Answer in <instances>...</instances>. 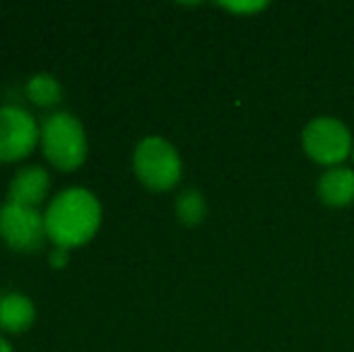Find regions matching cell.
Masks as SVG:
<instances>
[{
	"label": "cell",
	"instance_id": "3",
	"mask_svg": "<svg viewBox=\"0 0 354 352\" xmlns=\"http://www.w3.org/2000/svg\"><path fill=\"white\" fill-rule=\"evenodd\" d=\"M133 167H136L138 178L154 191H167V188L176 186L181 178L178 152L174 150L171 142L157 136L140 140V145L136 147V155H133Z\"/></svg>",
	"mask_w": 354,
	"mask_h": 352
},
{
	"label": "cell",
	"instance_id": "2",
	"mask_svg": "<svg viewBox=\"0 0 354 352\" xmlns=\"http://www.w3.org/2000/svg\"><path fill=\"white\" fill-rule=\"evenodd\" d=\"M39 138H41L44 155L58 169H75L87 157V136H84V128L68 111H56L44 118Z\"/></svg>",
	"mask_w": 354,
	"mask_h": 352
},
{
	"label": "cell",
	"instance_id": "10",
	"mask_svg": "<svg viewBox=\"0 0 354 352\" xmlns=\"http://www.w3.org/2000/svg\"><path fill=\"white\" fill-rule=\"evenodd\" d=\"M61 94H63L61 82L53 75H48V73H37V75L29 77L27 97L34 104H39V106H51V104L61 102Z\"/></svg>",
	"mask_w": 354,
	"mask_h": 352
},
{
	"label": "cell",
	"instance_id": "12",
	"mask_svg": "<svg viewBox=\"0 0 354 352\" xmlns=\"http://www.w3.org/2000/svg\"><path fill=\"white\" fill-rule=\"evenodd\" d=\"M224 8H229V10H234V12H256V10H261V8H266V3H248V5H243V3H227Z\"/></svg>",
	"mask_w": 354,
	"mask_h": 352
},
{
	"label": "cell",
	"instance_id": "9",
	"mask_svg": "<svg viewBox=\"0 0 354 352\" xmlns=\"http://www.w3.org/2000/svg\"><path fill=\"white\" fill-rule=\"evenodd\" d=\"M318 196L326 205L340 207L354 201V172L330 169L318 181Z\"/></svg>",
	"mask_w": 354,
	"mask_h": 352
},
{
	"label": "cell",
	"instance_id": "14",
	"mask_svg": "<svg viewBox=\"0 0 354 352\" xmlns=\"http://www.w3.org/2000/svg\"><path fill=\"white\" fill-rule=\"evenodd\" d=\"M0 352H15V350H12V345H10L8 340L3 338V335H0Z\"/></svg>",
	"mask_w": 354,
	"mask_h": 352
},
{
	"label": "cell",
	"instance_id": "11",
	"mask_svg": "<svg viewBox=\"0 0 354 352\" xmlns=\"http://www.w3.org/2000/svg\"><path fill=\"white\" fill-rule=\"evenodd\" d=\"M176 212L186 225H198L205 217V201L198 191H186L178 196Z\"/></svg>",
	"mask_w": 354,
	"mask_h": 352
},
{
	"label": "cell",
	"instance_id": "6",
	"mask_svg": "<svg viewBox=\"0 0 354 352\" xmlns=\"http://www.w3.org/2000/svg\"><path fill=\"white\" fill-rule=\"evenodd\" d=\"M304 147L308 157L321 165H337L350 155V131L335 118H316L304 131Z\"/></svg>",
	"mask_w": 354,
	"mask_h": 352
},
{
	"label": "cell",
	"instance_id": "5",
	"mask_svg": "<svg viewBox=\"0 0 354 352\" xmlns=\"http://www.w3.org/2000/svg\"><path fill=\"white\" fill-rule=\"evenodd\" d=\"M39 133L41 131L27 109L15 104L0 106V162H15L29 155Z\"/></svg>",
	"mask_w": 354,
	"mask_h": 352
},
{
	"label": "cell",
	"instance_id": "4",
	"mask_svg": "<svg viewBox=\"0 0 354 352\" xmlns=\"http://www.w3.org/2000/svg\"><path fill=\"white\" fill-rule=\"evenodd\" d=\"M0 237L15 251H34L46 239V222L37 207L5 203L0 207Z\"/></svg>",
	"mask_w": 354,
	"mask_h": 352
},
{
	"label": "cell",
	"instance_id": "13",
	"mask_svg": "<svg viewBox=\"0 0 354 352\" xmlns=\"http://www.w3.org/2000/svg\"><path fill=\"white\" fill-rule=\"evenodd\" d=\"M66 261H68L66 249H58V251H53V254H51V263H53V266H63Z\"/></svg>",
	"mask_w": 354,
	"mask_h": 352
},
{
	"label": "cell",
	"instance_id": "1",
	"mask_svg": "<svg viewBox=\"0 0 354 352\" xmlns=\"http://www.w3.org/2000/svg\"><path fill=\"white\" fill-rule=\"evenodd\" d=\"M44 222L48 239L56 241L61 249H71L94 237L102 222V205L92 191L71 186L53 196L44 212Z\"/></svg>",
	"mask_w": 354,
	"mask_h": 352
},
{
	"label": "cell",
	"instance_id": "7",
	"mask_svg": "<svg viewBox=\"0 0 354 352\" xmlns=\"http://www.w3.org/2000/svg\"><path fill=\"white\" fill-rule=\"evenodd\" d=\"M51 186V176L44 167L29 165L24 169H19L15 178L10 181L8 201L17 203V205H29L37 207V203H41Z\"/></svg>",
	"mask_w": 354,
	"mask_h": 352
},
{
	"label": "cell",
	"instance_id": "8",
	"mask_svg": "<svg viewBox=\"0 0 354 352\" xmlns=\"http://www.w3.org/2000/svg\"><path fill=\"white\" fill-rule=\"evenodd\" d=\"M34 316H37L34 302L19 292H10L0 299V328L3 331L22 333L24 328L32 326Z\"/></svg>",
	"mask_w": 354,
	"mask_h": 352
}]
</instances>
